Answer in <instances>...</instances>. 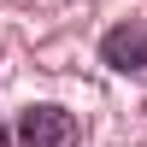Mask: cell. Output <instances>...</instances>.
I'll return each instance as SVG.
<instances>
[{
	"label": "cell",
	"instance_id": "6da1fadb",
	"mask_svg": "<svg viewBox=\"0 0 147 147\" xmlns=\"http://www.w3.org/2000/svg\"><path fill=\"white\" fill-rule=\"evenodd\" d=\"M18 147H77V118L65 106H24L18 112Z\"/></svg>",
	"mask_w": 147,
	"mask_h": 147
},
{
	"label": "cell",
	"instance_id": "7a4b0ae2",
	"mask_svg": "<svg viewBox=\"0 0 147 147\" xmlns=\"http://www.w3.org/2000/svg\"><path fill=\"white\" fill-rule=\"evenodd\" d=\"M100 59L112 71H147V24H118L100 41Z\"/></svg>",
	"mask_w": 147,
	"mask_h": 147
}]
</instances>
